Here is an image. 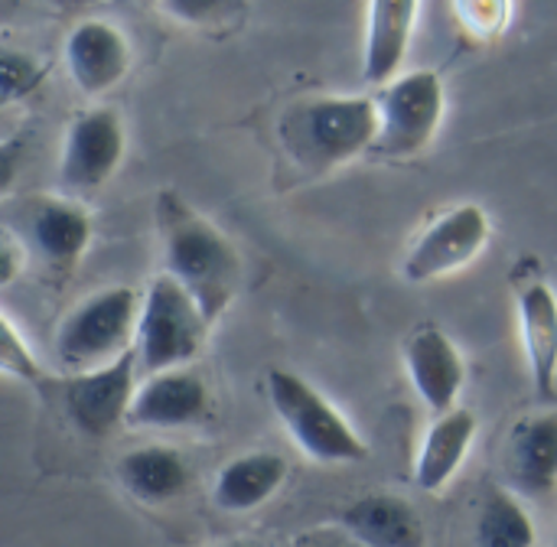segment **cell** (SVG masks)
<instances>
[{
    "instance_id": "6da1fadb",
    "label": "cell",
    "mask_w": 557,
    "mask_h": 547,
    "mask_svg": "<svg viewBox=\"0 0 557 547\" xmlns=\"http://www.w3.org/2000/svg\"><path fill=\"white\" fill-rule=\"evenodd\" d=\"M157 219L163 232L166 274L196 300L209 326H215L238 297L242 254L222 235V228H215L173 192L160 196Z\"/></svg>"
},
{
    "instance_id": "7a4b0ae2",
    "label": "cell",
    "mask_w": 557,
    "mask_h": 547,
    "mask_svg": "<svg viewBox=\"0 0 557 547\" xmlns=\"http://www.w3.org/2000/svg\"><path fill=\"white\" fill-rule=\"evenodd\" d=\"M379 137V104L369 95H326L294 101L277 121V140L287 160L323 176L349 160L372 153Z\"/></svg>"
},
{
    "instance_id": "3957f363",
    "label": "cell",
    "mask_w": 557,
    "mask_h": 547,
    "mask_svg": "<svg viewBox=\"0 0 557 547\" xmlns=\"http://www.w3.org/2000/svg\"><path fill=\"white\" fill-rule=\"evenodd\" d=\"M264 385L277 421L294 437L304 457L323 467L362 463L369 457V447L362 444L356 427L304 375L287 369H271Z\"/></svg>"
},
{
    "instance_id": "277c9868",
    "label": "cell",
    "mask_w": 557,
    "mask_h": 547,
    "mask_svg": "<svg viewBox=\"0 0 557 547\" xmlns=\"http://www.w3.org/2000/svg\"><path fill=\"white\" fill-rule=\"evenodd\" d=\"M144 294L131 287H108L85 297L55 330V356L72 375L104 369L134 352Z\"/></svg>"
},
{
    "instance_id": "5b68a950",
    "label": "cell",
    "mask_w": 557,
    "mask_h": 547,
    "mask_svg": "<svg viewBox=\"0 0 557 547\" xmlns=\"http://www.w3.org/2000/svg\"><path fill=\"white\" fill-rule=\"evenodd\" d=\"M209 320L196 300L163 271L157 274L140 300V320L134 336L137 369L150 378L160 372L186 369L209 339Z\"/></svg>"
},
{
    "instance_id": "8992f818",
    "label": "cell",
    "mask_w": 557,
    "mask_h": 547,
    "mask_svg": "<svg viewBox=\"0 0 557 547\" xmlns=\"http://www.w3.org/2000/svg\"><path fill=\"white\" fill-rule=\"evenodd\" d=\"M379 104V137L372 153L385 160H411L431 147L444 121V82L431 69L398 75L375 98Z\"/></svg>"
},
{
    "instance_id": "52a82bcc",
    "label": "cell",
    "mask_w": 557,
    "mask_h": 547,
    "mask_svg": "<svg viewBox=\"0 0 557 547\" xmlns=\"http://www.w3.org/2000/svg\"><path fill=\"white\" fill-rule=\"evenodd\" d=\"M490 232H493V225H490V215L483 206L463 202V206L450 209L434 225H428L421 232V238L411 245V251L405 254V264H401V277L408 284H431V281L463 271L467 264H473L483 254Z\"/></svg>"
},
{
    "instance_id": "ba28073f",
    "label": "cell",
    "mask_w": 557,
    "mask_h": 547,
    "mask_svg": "<svg viewBox=\"0 0 557 547\" xmlns=\"http://www.w3.org/2000/svg\"><path fill=\"white\" fill-rule=\"evenodd\" d=\"M127 150L124 124L114 108H95L75 117L62 140L59 183L75 196L98 192L121 166Z\"/></svg>"
},
{
    "instance_id": "9c48e42d",
    "label": "cell",
    "mask_w": 557,
    "mask_h": 547,
    "mask_svg": "<svg viewBox=\"0 0 557 547\" xmlns=\"http://www.w3.org/2000/svg\"><path fill=\"white\" fill-rule=\"evenodd\" d=\"M137 356L127 352L124 359L72 375L65 385V411L72 424L85 437H108L121 424H127V414L137 398Z\"/></svg>"
},
{
    "instance_id": "30bf717a",
    "label": "cell",
    "mask_w": 557,
    "mask_h": 547,
    "mask_svg": "<svg viewBox=\"0 0 557 547\" xmlns=\"http://www.w3.org/2000/svg\"><path fill=\"white\" fill-rule=\"evenodd\" d=\"M405 369L421 405L444 418L457 411L460 391L467 385V365L454 339L437 326H421L405 343Z\"/></svg>"
},
{
    "instance_id": "8fae6325",
    "label": "cell",
    "mask_w": 557,
    "mask_h": 547,
    "mask_svg": "<svg viewBox=\"0 0 557 547\" xmlns=\"http://www.w3.org/2000/svg\"><path fill=\"white\" fill-rule=\"evenodd\" d=\"M23 209L26 212L20 215V232L16 235L49 268L69 271L85 254V248L91 241V219H88V212L78 202L55 199V196L29 199Z\"/></svg>"
},
{
    "instance_id": "7c38bea8",
    "label": "cell",
    "mask_w": 557,
    "mask_h": 547,
    "mask_svg": "<svg viewBox=\"0 0 557 547\" xmlns=\"http://www.w3.org/2000/svg\"><path fill=\"white\" fill-rule=\"evenodd\" d=\"M65 69L82 95H108L131 69V42L108 20H82L65 36Z\"/></svg>"
},
{
    "instance_id": "4fadbf2b",
    "label": "cell",
    "mask_w": 557,
    "mask_h": 547,
    "mask_svg": "<svg viewBox=\"0 0 557 547\" xmlns=\"http://www.w3.org/2000/svg\"><path fill=\"white\" fill-rule=\"evenodd\" d=\"M206 414H209V385L189 369H173L140 382L127 424L140 431H176V427L199 424Z\"/></svg>"
},
{
    "instance_id": "5bb4252c",
    "label": "cell",
    "mask_w": 557,
    "mask_h": 547,
    "mask_svg": "<svg viewBox=\"0 0 557 547\" xmlns=\"http://www.w3.org/2000/svg\"><path fill=\"white\" fill-rule=\"evenodd\" d=\"M421 7L414 0H372L366 10V46H362V75L369 85H392L405 65L414 20Z\"/></svg>"
},
{
    "instance_id": "9a60e30c",
    "label": "cell",
    "mask_w": 557,
    "mask_h": 547,
    "mask_svg": "<svg viewBox=\"0 0 557 547\" xmlns=\"http://www.w3.org/2000/svg\"><path fill=\"white\" fill-rule=\"evenodd\" d=\"M506 470L516 496L542 499L557 489V411L519 424L506 447Z\"/></svg>"
},
{
    "instance_id": "2e32d148",
    "label": "cell",
    "mask_w": 557,
    "mask_h": 547,
    "mask_svg": "<svg viewBox=\"0 0 557 547\" xmlns=\"http://www.w3.org/2000/svg\"><path fill=\"white\" fill-rule=\"evenodd\" d=\"M519 333L529 359V378L542 401L557 395V294L535 281L519 294Z\"/></svg>"
},
{
    "instance_id": "e0dca14e",
    "label": "cell",
    "mask_w": 557,
    "mask_h": 547,
    "mask_svg": "<svg viewBox=\"0 0 557 547\" xmlns=\"http://www.w3.org/2000/svg\"><path fill=\"white\" fill-rule=\"evenodd\" d=\"M476 427H480V421L467 408L434 418L421 440L418 460H414V486L424 493L447 489L476 440Z\"/></svg>"
},
{
    "instance_id": "ac0fdd59",
    "label": "cell",
    "mask_w": 557,
    "mask_h": 547,
    "mask_svg": "<svg viewBox=\"0 0 557 547\" xmlns=\"http://www.w3.org/2000/svg\"><path fill=\"white\" fill-rule=\"evenodd\" d=\"M339 525L366 547H424L421 515L398 496H362L343 509Z\"/></svg>"
},
{
    "instance_id": "d6986e66",
    "label": "cell",
    "mask_w": 557,
    "mask_h": 547,
    "mask_svg": "<svg viewBox=\"0 0 557 547\" xmlns=\"http://www.w3.org/2000/svg\"><path fill=\"white\" fill-rule=\"evenodd\" d=\"M284 483H287L284 457L268 453V450L242 453L219 470L215 486H212V502L222 512L245 515V512H255L264 502H271Z\"/></svg>"
},
{
    "instance_id": "ffe728a7",
    "label": "cell",
    "mask_w": 557,
    "mask_h": 547,
    "mask_svg": "<svg viewBox=\"0 0 557 547\" xmlns=\"http://www.w3.org/2000/svg\"><path fill=\"white\" fill-rule=\"evenodd\" d=\"M117 480L137 502L163 506L189 486V467L170 447H137L117 460Z\"/></svg>"
},
{
    "instance_id": "44dd1931",
    "label": "cell",
    "mask_w": 557,
    "mask_h": 547,
    "mask_svg": "<svg viewBox=\"0 0 557 547\" xmlns=\"http://www.w3.org/2000/svg\"><path fill=\"white\" fill-rule=\"evenodd\" d=\"M476 547H535L539 532L529 509L509 489H490L476 515Z\"/></svg>"
},
{
    "instance_id": "7402d4cb",
    "label": "cell",
    "mask_w": 557,
    "mask_h": 547,
    "mask_svg": "<svg viewBox=\"0 0 557 547\" xmlns=\"http://www.w3.org/2000/svg\"><path fill=\"white\" fill-rule=\"evenodd\" d=\"M0 365L7 375H16L23 382H39L42 378V365L33 356V349L26 346V339L20 336L16 323L10 320V313L0 316Z\"/></svg>"
},
{
    "instance_id": "603a6c76",
    "label": "cell",
    "mask_w": 557,
    "mask_h": 547,
    "mask_svg": "<svg viewBox=\"0 0 557 547\" xmlns=\"http://www.w3.org/2000/svg\"><path fill=\"white\" fill-rule=\"evenodd\" d=\"M42 82V69L29 59V55H20L13 49H7L0 55V98L10 104L16 98H26L29 91H36Z\"/></svg>"
},
{
    "instance_id": "cb8c5ba5",
    "label": "cell",
    "mask_w": 557,
    "mask_h": 547,
    "mask_svg": "<svg viewBox=\"0 0 557 547\" xmlns=\"http://www.w3.org/2000/svg\"><path fill=\"white\" fill-rule=\"evenodd\" d=\"M457 13H460L463 26L480 36H499L509 20L506 3H457Z\"/></svg>"
},
{
    "instance_id": "d4e9b609",
    "label": "cell",
    "mask_w": 557,
    "mask_h": 547,
    "mask_svg": "<svg viewBox=\"0 0 557 547\" xmlns=\"http://www.w3.org/2000/svg\"><path fill=\"white\" fill-rule=\"evenodd\" d=\"M26 258H29L26 241L13 228H3V238H0V284L3 287L16 281V274L26 268Z\"/></svg>"
},
{
    "instance_id": "484cf974",
    "label": "cell",
    "mask_w": 557,
    "mask_h": 547,
    "mask_svg": "<svg viewBox=\"0 0 557 547\" xmlns=\"http://www.w3.org/2000/svg\"><path fill=\"white\" fill-rule=\"evenodd\" d=\"M294 547H366L359 545L343 525H333V529H313L307 535H300Z\"/></svg>"
},
{
    "instance_id": "4316f807",
    "label": "cell",
    "mask_w": 557,
    "mask_h": 547,
    "mask_svg": "<svg viewBox=\"0 0 557 547\" xmlns=\"http://www.w3.org/2000/svg\"><path fill=\"white\" fill-rule=\"evenodd\" d=\"M222 547H255V545H245V542H232V545H222Z\"/></svg>"
}]
</instances>
